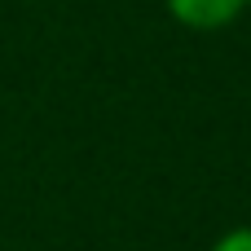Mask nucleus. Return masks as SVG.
I'll return each instance as SVG.
<instances>
[{
    "mask_svg": "<svg viewBox=\"0 0 251 251\" xmlns=\"http://www.w3.org/2000/svg\"><path fill=\"white\" fill-rule=\"evenodd\" d=\"M168 18L185 31H199V35H212V31H225L234 26L243 13H247V0H163Z\"/></svg>",
    "mask_w": 251,
    "mask_h": 251,
    "instance_id": "f257e3e1",
    "label": "nucleus"
},
{
    "mask_svg": "<svg viewBox=\"0 0 251 251\" xmlns=\"http://www.w3.org/2000/svg\"><path fill=\"white\" fill-rule=\"evenodd\" d=\"M212 251H251V225H238V229H229V234H221Z\"/></svg>",
    "mask_w": 251,
    "mask_h": 251,
    "instance_id": "f03ea898",
    "label": "nucleus"
},
{
    "mask_svg": "<svg viewBox=\"0 0 251 251\" xmlns=\"http://www.w3.org/2000/svg\"><path fill=\"white\" fill-rule=\"evenodd\" d=\"M247 13H251V0H247Z\"/></svg>",
    "mask_w": 251,
    "mask_h": 251,
    "instance_id": "7ed1b4c3",
    "label": "nucleus"
}]
</instances>
